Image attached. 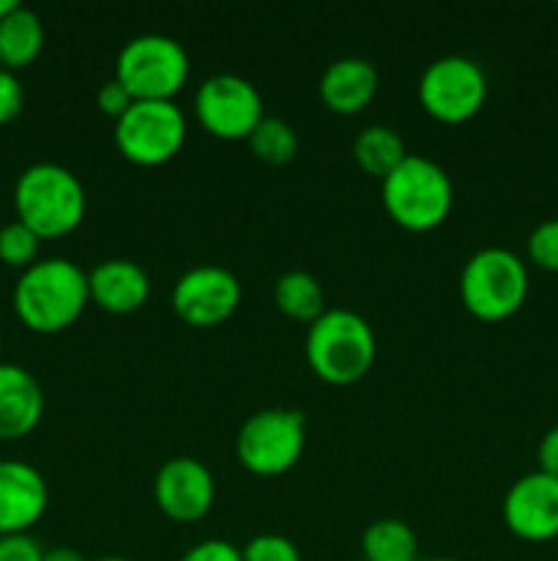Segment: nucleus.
<instances>
[{
    "label": "nucleus",
    "instance_id": "c85d7f7f",
    "mask_svg": "<svg viewBox=\"0 0 558 561\" xmlns=\"http://www.w3.org/2000/svg\"><path fill=\"white\" fill-rule=\"evenodd\" d=\"M44 551L31 535L0 537V561H42Z\"/></svg>",
    "mask_w": 558,
    "mask_h": 561
},
{
    "label": "nucleus",
    "instance_id": "f8f14e48",
    "mask_svg": "<svg viewBox=\"0 0 558 561\" xmlns=\"http://www.w3.org/2000/svg\"><path fill=\"white\" fill-rule=\"evenodd\" d=\"M159 510L175 524H195L206 518L217 499V480L202 460L178 455L164 460L153 480Z\"/></svg>",
    "mask_w": 558,
    "mask_h": 561
},
{
    "label": "nucleus",
    "instance_id": "a211bd4d",
    "mask_svg": "<svg viewBox=\"0 0 558 561\" xmlns=\"http://www.w3.org/2000/svg\"><path fill=\"white\" fill-rule=\"evenodd\" d=\"M44 25L38 14L27 5L16 3L11 14L0 20V66L9 71L25 69L42 55Z\"/></svg>",
    "mask_w": 558,
    "mask_h": 561
},
{
    "label": "nucleus",
    "instance_id": "f704fd0d",
    "mask_svg": "<svg viewBox=\"0 0 558 561\" xmlns=\"http://www.w3.org/2000/svg\"><path fill=\"white\" fill-rule=\"evenodd\" d=\"M0 351H3V334H0Z\"/></svg>",
    "mask_w": 558,
    "mask_h": 561
},
{
    "label": "nucleus",
    "instance_id": "7c9ffc66",
    "mask_svg": "<svg viewBox=\"0 0 558 561\" xmlns=\"http://www.w3.org/2000/svg\"><path fill=\"white\" fill-rule=\"evenodd\" d=\"M42 561H85V559H82V553L74 551V548L60 546V548H53V551H44Z\"/></svg>",
    "mask_w": 558,
    "mask_h": 561
},
{
    "label": "nucleus",
    "instance_id": "4be33fe9",
    "mask_svg": "<svg viewBox=\"0 0 558 561\" xmlns=\"http://www.w3.org/2000/svg\"><path fill=\"white\" fill-rule=\"evenodd\" d=\"M246 142L252 153L268 164H288L299 153V135L293 126L282 118H268V115L255 126Z\"/></svg>",
    "mask_w": 558,
    "mask_h": 561
},
{
    "label": "nucleus",
    "instance_id": "4468645a",
    "mask_svg": "<svg viewBox=\"0 0 558 561\" xmlns=\"http://www.w3.org/2000/svg\"><path fill=\"white\" fill-rule=\"evenodd\" d=\"M49 488L42 471L22 460H0V537L27 535L44 518Z\"/></svg>",
    "mask_w": 558,
    "mask_h": 561
},
{
    "label": "nucleus",
    "instance_id": "72a5a7b5",
    "mask_svg": "<svg viewBox=\"0 0 558 561\" xmlns=\"http://www.w3.org/2000/svg\"><path fill=\"white\" fill-rule=\"evenodd\" d=\"M419 561H457V559H449V557H432V559H419Z\"/></svg>",
    "mask_w": 558,
    "mask_h": 561
},
{
    "label": "nucleus",
    "instance_id": "ddd939ff",
    "mask_svg": "<svg viewBox=\"0 0 558 561\" xmlns=\"http://www.w3.org/2000/svg\"><path fill=\"white\" fill-rule=\"evenodd\" d=\"M503 524L525 542H550L558 537V480L545 471L523 474L503 496Z\"/></svg>",
    "mask_w": 558,
    "mask_h": 561
},
{
    "label": "nucleus",
    "instance_id": "0eeeda50",
    "mask_svg": "<svg viewBox=\"0 0 558 561\" xmlns=\"http://www.w3.org/2000/svg\"><path fill=\"white\" fill-rule=\"evenodd\" d=\"M186 115L175 99H135L115 121V146L120 157L142 168L170 162L184 148Z\"/></svg>",
    "mask_w": 558,
    "mask_h": 561
},
{
    "label": "nucleus",
    "instance_id": "6e6552de",
    "mask_svg": "<svg viewBox=\"0 0 558 561\" xmlns=\"http://www.w3.org/2000/svg\"><path fill=\"white\" fill-rule=\"evenodd\" d=\"M304 414L293 409H263L241 425L235 455L241 466L257 477H279L304 455Z\"/></svg>",
    "mask_w": 558,
    "mask_h": 561
},
{
    "label": "nucleus",
    "instance_id": "6ab92c4d",
    "mask_svg": "<svg viewBox=\"0 0 558 561\" xmlns=\"http://www.w3.org/2000/svg\"><path fill=\"white\" fill-rule=\"evenodd\" d=\"M353 157L364 173L377 175V179L383 181L394 168H399V162L408 157V151H405V142L403 137L397 135V129L383 124H372L364 126V129L356 135Z\"/></svg>",
    "mask_w": 558,
    "mask_h": 561
},
{
    "label": "nucleus",
    "instance_id": "f3484780",
    "mask_svg": "<svg viewBox=\"0 0 558 561\" xmlns=\"http://www.w3.org/2000/svg\"><path fill=\"white\" fill-rule=\"evenodd\" d=\"M377 71L359 55L337 58L321 77V99L332 113L356 115L375 99Z\"/></svg>",
    "mask_w": 558,
    "mask_h": 561
},
{
    "label": "nucleus",
    "instance_id": "20e7f679",
    "mask_svg": "<svg viewBox=\"0 0 558 561\" xmlns=\"http://www.w3.org/2000/svg\"><path fill=\"white\" fill-rule=\"evenodd\" d=\"M381 197L388 217L405 230L425 233L438 228L454 206V184L446 170L430 157L408 153L381 181Z\"/></svg>",
    "mask_w": 558,
    "mask_h": 561
},
{
    "label": "nucleus",
    "instance_id": "cd10ccee",
    "mask_svg": "<svg viewBox=\"0 0 558 561\" xmlns=\"http://www.w3.org/2000/svg\"><path fill=\"white\" fill-rule=\"evenodd\" d=\"M178 561H244V557H241V548H235L233 542L213 537V540L195 542Z\"/></svg>",
    "mask_w": 558,
    "mask_h": 561
},
{
    "label": "nucleus",
    "instance_id": "f257e3e1",
    "mask_svg": "<svg viewBox=\"0 0 558 561\" xmlns=\"http://www.w3.org/2000/svg\"><path fill=\"white\" fill-rule=\"evenodd\" d=\"M91 301L88 272L69 257H44L27 266L14 288V312L31 332L69 329Z\"/></svg>",
    "mask_w": 558,
    "mask_h": 561
},
{
    "label": "nucleus",
    "instance_id": "39448f33",
    "mask_svg": "<svg viewBox=\"0 0 558 561\" xmlns=\"http://www.w3.org/2000/svg\"><path fill=\"white\" fill-rule=\"evenodd\" d=\"M460 299L479 321H507L528 299V266L512 250L485 247L465 261Z\"/></svg>",
    "mask_w": 558,
    "mask_h": 561
},
{
    "label": "nucleus",
    "instance_id": "1a4fd4ad",
    "mask_svg": "<svg viewBox=\"0 0 558 561\" xmlns=\"http://www.w3.org/2000/svg\"><path fill=\"white\" fill-rule=\"evenodd\" d=\"M487 99V75L474 58L443 55L432 60L419 80V102L427 115L443 124H463Z\"/></svg>",
    "mask_w": 558,
    "mask_h": 561
},
{
    "label": "nucleus",
    "instance_id": "2eb2a0df",
    "mask_svg": "<svg viewBox=\"0 0 558 561\" xmlns=\"http://www.w3.org/2000/svg\"><path fill=\"white\" fill-rule=\"evenodd\" d=\"M88 294L102 310L113 316H129L140 310L151 296V277L140 263L109 257L88 272Z\"/></svg>",
    "mask_w": 558,
    "mask_h": 561
},
{
    "label": "nucleus",
    "instance_id": "aec40b11",
    "mask_svg": "<svg viewBox=\"0 0 558 561\" xmlns=\"http://www.w3.org/2000/svg\"><path fill=\"white\" fill-rule=\"evenodd\" d=\"M274 305L293 321L312 323L328 310L326 294L310 272H284L274 285Z\"/></svg>",
    "mask_w": 558,
    "mask_h": 561
},
{
    "label": "nucleus",
    "instance_id": "b1692460",
    "mask_svg": "<svg viewBox=\"0 0 558 561\" xmlns=\"http://www.w3.org/2000/svg\"><path fill=\"white\" fill-rule=\"evenodd\" d=\"M528 261L545 272H558V217L536 225L528 236Z\"/></svg>",
    "mask_w": 558,
    "mask_h": 561
},
{
    "label": "nucleus",
    "instance_id": "9d476101",
    "mask_svg": "<svg viewBox=\"0 0 558 561\" xmlns=\"http://www.w3.org/2000/svg\"><path fill=\"white\" fill-rule=\"evenodd\" d=\"M195 115L202 129L219 140H246L266 118L260 91L239 75L202 80L195 93Z\"/></svg>",
    "mask_w": 558,
    "mask_h": 561
},
{
    "label": "nucleus",
    "instance_id": "473e14b6",
    "mask_svg": "<svg viewBox=\"0 0 558 561\" xmlns=\"http://www.w3.org/2000/svg\"><path fill=\"white\" fill-rule=\"evenodd\" d=\"M93 561H131V559H126V557H102V559H93Z\"/></svg>",
    "mask_w": 558,
    "mask_h": 561
},
{
    "label": "nucleus",
    "instance_id": "9b49d317",
    "mask_svg": "<svg viewBox=\"0 0 558 561\" xmlns=\"http://www.w3.org/2000/svg\"><path fill=\"white\" fill-rule=\"evenodd\" d=\"M241 305V283L230 268L195 266L173 285V310L181 321L197 329H211L228 321Z\"/></svg>",
    "mask_w": 558,
    "mask_h": 561
},
{
    "label": "nucleus",
    "instance_id": "c756f323",
    "mask_svg": "<svg viewBox=\"0 0 558 561\" xmlns=\"http://www.w3.org/2000/svg\"><path fill=\"white\" fill-rule=\"evenodd\" d=\"M536 460H539V471H545V474L558 480V427H550L542 436L539 449H536Z\"/></svg>",
    "mask_w": 558,
    "mask_h": 561
},
{
    "label": "nucleus",
    "instance_id": "5701e85b",
    "mask_svg": "<svg viewBox=\"0 0 558 561\" xmlns=\"http://www.w3.org/2000/svg\"><path fill=\"white\" fill-rule=\"evenodd\" d=\"M38 239L27 225H22L20 219L3 225L0 228V261L11 268H22L25 272L27 266H33L38 257Z\"/></svg>",
    "mask_w": 558,
    "mask_h": 561
},
{
    "label": "nucleus",
    "instance_id": "a878e982",
    "mask_svg": "<svg viewBox=\"0 0 558 561\" xmlns=\"http://www.w3.org/2000/svg\"><path fill=\"white\" fill-rule=\"evenodd\" d=\"M22 104H25V91L20 77L0 66V126L14 121L22 113Z\"/></svg>",
    "mask_w": 558,
    "mask_h": 561
},
{
    "label": "nucleus",
    "instance_id": "2f4dec72",
    "mask_svg": "<svg viewBox=\"0 0 558 561\" xmlns=\"http://www.w3.org/2000/svg\"><path fill=\"white\" fill-rule=\"evenodd\" d=\"M16 9V0H0V20Z\"/></svg>",
    "mask_w": 558,
    "mask_h": 561
},
{
    "label": "nucleus",
    "instance_id": "393cba45",
    "mask_svg": "<svg viewBox=\"0 0 558 561\" xmlns=\"http://www.w3.org/2000/svg\"><path fill=\"white\" fill-rule=\"evenodd\" d=\"M241 557L244 561H301V551L282 535H257L241 548Z\"/></svg>",
    "mask_w": 558,
    "mask_h": 561
},
{
    "label": "nucleus",
    "instance_id": "f03ea898",
    "mask_svg": "<svg viewBox=\"0 0 558 561\" xmlns=\"http://www.w3.org/2000/svg\"><path fill=\"white\" fill-rule=\"evenodd\" d=\"M304 354L306 365L321 381L350 387L375 365L377 340L364 316L345 307H328L306 329Z\"/></svg>",
    "mask_w": 558,
    "mask_h": 561
},
{
    "label": "nucleus",
    "instance_id": "bb28decb",
    "mask_svg": "<svg viewBox=\"0 0 558 561\" xmlns=\"http://www.w3.org/2000/svg\"><path fill=\"white\" fill-rule=\"evenodd\" d=\"M131 102H135V99H131V93L126 91V88L120 85L115 77H113V80H107V82H102V85H98L96 107H98V113L107 115V118L118 121L120 115H124L126 110L131 107Z\"/></svg>",
    "mask_w": 558,
    "mask_h": 561
},
{
    "label": "nucleus",
    "instance_id": "dca6fc26",
    "mask_svg": "<svg viewBox=\"0 0 558 561\" xmlns=\"http://www.w3.org/2000/svg\"><path fill=\"white\" fill-rule=\"evenodd\" d=\"M44 416V392L33 373L0 362V442L31 436Z\"/></svg>",
    "mask_w": 558,
    "mask_h": 561
},
{
    "label": "nucleus",
    "instance_id": "7ed1b4c3",
    "mask_svg": "<svg viewBox=\"0 0 558 561\" xmlns=\"http://www.w3.org/2000/svg\"><path fill=\"white\" fill-rule=\"evenodd\" d=\"M85 186L69 168L55 162H36L16 179V219L38 239H60L80 228L85 219Z\"/></svg>",
    "mask_w": 558,
    "mask_h": 561
},
{
    "label": "nucleus",
    "instance_id": "423d86ee",
    "mask_svg": "<svg viewBox=\"0 0 558 561\" xmlns=\"http://www.w3.org/2000/svg\"><path fill=\"white\" fill-rule=\"evenodd\" d=\"M189 77V55L184 44L164 33H142L120 47L115 80L131 99H175Z\"/></svg>",
    "mask_w": 558,
    "mask_h": 561
},
{
    "label": "nucleus",
    "instance_id": "412c9836",
    "mask_svg": "<svg viewBox=\"0 0 558 561\" xmlns=\"http://www.w3.org/2000/svg\"><path fill=\"white\" fill-rule=\"evenodd\" d=\"M361 561H419V540L399 518H381L361 535Z\"/></svg>",
    "mask_w": 558,
    "mask_h": 561
}]
</instances>
